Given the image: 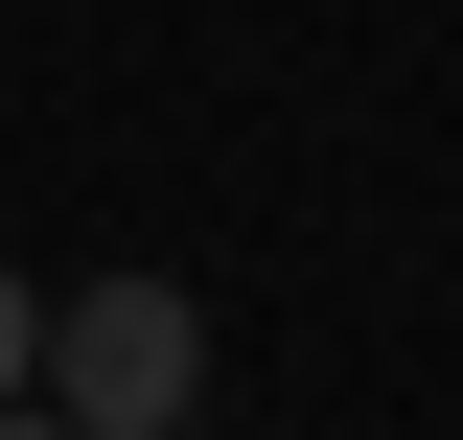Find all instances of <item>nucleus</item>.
<instances>
[{
    "label": "nucleus",
    "instance_id": "f257e3e1",
    "mask_svg": "<svg viewBox=\"0 0 463 440\" xmlns=\"http://www.w3.org/2000/svg\"><path fill=\"white\" fill-rule=\"evenodd\" d=\"M47 417L70 440H209V301L185 278H70L47 301Z\"/></svg>",
    "mask_w": 463,
    "mask_h": 440
},
{
    "label": "nucleus",
    "instance_id": "f03ea898",
    "mask_svg": "<svg viewBox=\"0 0 463 440\" xmlns=\"http://www.w3.org/2000/svg\"><path fill=\"white\" fill-rule=\"evenodd\" d=\"M0 394H47V301H24V255H0Z\"/></svg>",
    "mask_w": 463,
    "mask_h": 440
},
{
    "label": "nucleus",
    "instance_id": "7ed1b4c3",
    "mask_svg": "<svg viewBox=\"0 0 463 440\" xmlns=\"http://www.w3.org/2000/svg\"><path fill=\"white\" fill-rule=\"evenodd\" d=\"M0 440H70V417H47V394H0Z\"/></svg>",
    "mask_w": 463,
    "mask_h": 440
}]
</instances>
